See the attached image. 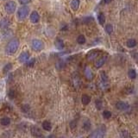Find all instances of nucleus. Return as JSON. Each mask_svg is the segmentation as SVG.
<instances>
[{
  "instance_id": "39448f33",
  "label": "nucleus",
  "mask_w": 138,
  "mask_h": 138,
  "mask_svg": "<svg viewBox=\"0 0 138 138\" xmlns=\"http://www.w3.org/2000/svg\"><path fill=\"white\" fill-rule=\"evenodd\" d=\"M30 46H31V48L34 51L40 52L44 48V42L41 39L34 38V39H32Z\"/></svg>"
},
{
  "instance_id": "393cba45",
  "label": "nucleus",
  "mask_w": 138,
  "mask_h": 138,
  "mask_svg": "<svg viewBox=\"0 0 138 138\" xmlns=\"http://www.w3.org/2000/svg\"><path fill=\"white\" fill-rule=\"evenodd\" d=\"M11 69H12V64L11 63H7L4 67V68H3V72H4V73H9Z\"/></svg>"
},
{
  "instance_id": "bb28decb",
  "label": "nucleus",
  "mask_w": 138,
  "mask_h": 138,
  "mask_svg": "<svg viewBox=\"0 0 138 138\" xmlns=\"http://www.w3.org/2000/svg\"><path fill=\"white\" fill-rule=\"evenodd\" d=\"M35 62H36V59L32 58V59H30L26 62V65H27V67H33L35 65Z\"/></svg>"
},
{
  "instance_id": "4be33fe9",
  "label": "nucleus",
  "mask_w": 138,
  "mask_h": 138,
  "mask_svg": "<svg viewBox=\"0 0 138 138\" xmlns=\"http://www.w3.org/2000/svg\"><path fill=\"white\" fill-rule=\"evenodd\" d=\"M85 41H86V40H85V36H83V35H79V36L77 37V42L79 44H80V45L85 44Z\"/></svg>"
},
{
  "instance_id": "9b49d317",
  "label": "nucleus",
  "mask_w": 138,
  "mask_h": 138,
  "mask_svg": "<svg viewBox=\"0 0 138 138\" xmlns=\"http://www.w3.org/2000/svg\"><path fill=\"white\" fill-rule=\"evenodd\" d=\"M99 54H100V52L99 50H92V51H90L87 54L86 58L89 61H93L99 57Z\"/></svg>"
},
{
  "instance_id": "b1692460",
  "label": "nucleus",
  "mask_w": 138,
  "mask_h": 138,
  "mask_svg": "<svg viewBox=\"0 0 138 138\" xmlns=\"http://www.w3.org/2000/svg\"><path fill=\"white\" fill-rule=\"evenodd\" d=\"M105 32H106L107 34L110 35V34L113 32V26L111 25V24H110V23L106 24V25H105Z\"/></svg>"
},
{
  "instance_id": "ddd939ff",
  "label": "nucleus",
  "mask_w": 138,
  "mask_h": 138,
  "mask_svg": "<svg viewBox=\"0 0 138 138\" xmlns=\"http://www.w3.org/2000/svg\"><path fill=\"white\" fill-rule=\"evenodd\" d=\"M10 123H11V120L9 116H4L2 118H0V125L2 126H9Z\"/></svg>"
},
{
  "instance_id": "412c9836",
  "label": "nucleus",
  "mask_w": 138,
  "mask_h": 138,
  "mask_svg": "<svg viewBox=\"0 0 138 138\" xmlns=\"http://www.w3.org/2000/svg\"><path fill=\"white\" fill-rule=\"evenodd\" d=\"M128 76H129V78H130V79H135L136 77H137V73H136V71L135 70L134 68H131V69H130V70H129Z\"/></svg>"
},
{
  "instance_id": "f03ea898",
  "label": "nucleus",
  "mask_w": 138,
  "mask_h": 138,
  "mask_svg": "<svg viewBox=\"0 0 138 138\" xmlns=\"http://www.w3.org/2000/svg\"><path fill=\"white\" fill-rule=\"evenodd\" d=\"M29 15H30V8L27 5H22L20 8H18L16 11V18L20 22L24 21Z\"/></svg>"
},
{
  "instance_id": "473e14b6",
  "label": "nucleus",
  "mask_w": 138,
  "mask_h": 138,
  "mask_svg": "<svg viewBox=\"0 0 138 138\" xmlns=\"http://www.w3.org/2000/svg\"><path fill=\"white\" fill-rule=\"evenodd\" d=\"M132 58L134 59V61H136V63L138 64V53L137 52H135L132 54Z\"/></svg>"
},
{
  "instance_id": "9d476101",
  "label": "nucleus",
  "mask_w": 138,
  "mask_h": 138,
  "mask_svg": "<svg viewBox=\"0 0 138 138\" xmlns=\"http://www.w3.org/2000/svg\"><path fill=\"white\" fill-rule=\"evenodd\" d=\"M107 58H108L107 55H103L100 58H99V59L96 61V62H95V67H96V68H101L103 66L105 65V62H106Z\"/></svg>"
},
{
  "instance_id": "a878e982",
  "label": "nucleus",
  "mask_w": 138,
  "mask_h": 138,
  "mask_svg": "<svg viewBox=\"0 0 138 138\" xmlns=\"http://www.w3.org/2000/svg\"><path fill=\"white\" fill-rule=\"evenodd\" d=\"M95 105H96V108L98 109V110H101V109H102L103 103L100 99H97V100L95 101Z\"/></svg>"
},
{
  "instance_id": "5701e85b",
  "label": "nucleus",
  "mask_w": 138,
  "mask_h": 138,
  "mask_svg": "<svg viewBox=\"0 0 138 138\" xmlns=\"http://www.w3.org/2000/svg\"><path fill=\"white\" fill-rule=\"evenodd\" d=\"M103 117L105 119H109V118H110L111 117V116H112V114H111V112H110V110H104L103 111Z\"/></svg>"
},
{
  "instance_id": "f8f14e48",
  "label": "nucleus",
  "mask_w": 138,
  "mask_h": 138,
  "mask_svg": "<svg viewBox=\"0 0 138 138\" xmlns=\"http://www.w3.org/2000/svg\"><path fill=\"white\" fill-rule=\"evenodd\" d=\"M84 74H85V79H87L88 81H91L93 79V73L92 71L91 70V68L88 67H86L84 70Z\"/></svg>"
},
{
  "instance_id": "6e6552de",
  "label": "nucleus",
  "mask_w": 138,
  "mask_h": 138,
  "mask_svg": "<svg viewBox=\"0 0 138 138\" xmlns=\"http://www.w3.org/2000/svg\"><path fill=\"white\" fill-rule=\"evenodd\" d=\"M30 20L33 24H37L41 20V16H40V14L38 13V11L33 10L30 15Z\"/></svg>"
},
{
  "instance_id": "0eeeda50",
  "label": "nucleus",
  "mask_w": 138,
  "mask_h": 138,
  "mask_svg": "<svg viewBox=\"0 0 138 138\" xmlns=\"http://www.w3.org/2000/svg\"><path fill=\"white\" fill-rule=\"evenodd\" d=\"M11 22L10 19L8 17H2L0 18V30H8L10 28Z\"/></svg>"
},
{
  "instance_id": "1a4fd4ad",
  "label": "nucleus",
  "mask_w": 138,
  "mask_h": 138,
  "mask_svg": "<svg viewBox=\"0 0 138 138\" xmlns=\"http://www.w3.org/2000/svg\"><path fill=\"white\" fill-rule=\"evenodd\" d=\"M116 108L119 110L125 111V110H128L130 109V105L128 103L123 102V101H118V102L116 103Z\"/></svg>"
},
{
  "instance_id": "f704fd0d",
  "label": "nucleus",
  "mask_w": 138,
  "mask_h": 138,
  "mask_svg": "<svg viewBox=\"0 0 138 138\" xmlns=\"http://www.w3.org/2000/svg\"><path fill=\"white\" fill-rule=\"evenodd\" d=\"M93 21V18L92 17H85V19H84V23H91Z\"/></svg>"
},
{
  "instance_id": "6ab92c4d",
  "label": "nucleus",
  "mask_w": 138,
  "mask_h": 138,
  "mask_svg": "<svg viewBox=\"0 0 138 138\" xmlns=\"http://www.w3.org/2000/svg\"><path fill=\"white\" fill-rule=\"evenodd\" d=\"M71 8L73 10L76 11L79 8V0H72L71 1Z\"/></svg>"
},
{
  "instance_id": "72a5a7b5",
  "label": "nucleus",
  "mask_w": 138,
  "mask_h": 138,
  "mask_svg": "<svg viewBox=\"0 0 138 138\" xmlns=\"http://www.w3.org/2000/svg\"><path fill=\"white\" fill-rule=\"evenodd\" d=\"M64 66H65V64H63V61H59V62H57V64H56V67H57L58 69H60V70H61Z\"/></svg>"
},
{
  "instance_id": "c85d7f7f",
  "label": "nucleus",
  "mask_w": 138,
  "mask_h": 138,
  "mask_svg": "<svg viewBox=\"0 0 138 138\" xmlns=\"http://www.w3.org/2000/svg\"><path fill=\"white\" fill-rule=\"evenodd\" d=\"M121 136L123 138H126V137H130V134L127 131V130H122L121 131Z\"/></svg>"
},
{
  "instance_id": "4468645a",
  "label": "nucleus",
  "mask_w": 138,
  "mask_h": 138,
  "mask_svg": "<svg viewBox=\"0 0 138 138\" xmlns=\"http://www.w3.org/2000/svg\"><path fill=\"white\" fill-rule=\"evenodd\" d=\"M55 47L57 48L58 50H62L64 48V41H62V39L61 38H57L56 41H55Z\"/></svg>"
},
{
  "instance_id": "7ed1b4c3",
  "label": "nucleus",
  "mask_w": 138,
  "mask_h": 138,
  "mask_svg": "<svg viewBox=\"0 0 138 138\" xmlns=\"http://www.w3.org/2000/svg\"><path fill=\"white\" fill-rule=\"evenodd\" d=\"M106 134V128L105 125H100L99 128H97L94 131L89 135L88 137H93V138H99V137H104Z\"/></svg>"
},
{
  "instance_id": "2f4dec72",
  "label": "nucleus",
  "mask_w": 138,
  "mask_h": 138,
  "mask_svg": "<svg viewBox=\"0 0 138 138\" xmlns=\"http://www.w3.org/2000/svg\"><path fill=\"white\" fill-rule=\"evenodd\" d=\"M101 78H102V81L104 83L108 82V78H107V75L105 74V72H102V73H101Z\"/></svg>"
},
{
  "instance_id": "a211bd4d",
  "label": "nucleus",
  "mask_w": 138,
  "mask_h": 138,
  "mask_svg": "<svg viewBox=\"0 0 138 138\" xmlns=\"http://www.w3.org/2000/svg\"><path fill=\"white\" fill-rule=\"evenodd\" d=\"M136 44H137V41H136V39H133V38L129 39L128 41H126L127 47H130V48H133V47H135L136 46Z\"/></svg>"
},
{
  "instance_id": "e433bc0d",
  "label": "nucleus",
  "mask_w": 138,
  "mask_h": 138,
  "mask_svg": "<svg viewBox=\"0 0 138 138\" xmlns=\"http://www.w3.org/2000/svg\"><path fill=\"white\" fill-rule=\"evenodd\" d=\"M104 1V3H105V4H110V3H111L113 1V0H103Z\"/></svg>"
},
{
  "instance_id": "2eb2a0df",
  "label": "nucleus",
  "mask_w": 138,
  "mask_h": 138,
  "mask_svg": "<svg viewBox=\"0 0 138 138\" xmlns=\"http://www.w3.org/2000/svg\"><path fill=\"white\" fill-rule=\"evenodd\" d=\"M41 126H42V129L46 131H51L52 130V124L49 121H43L42 123H41Z\"/></svg>"
},
{
  "instance_id": "c9c22d12",
  "label": "nucleus",
  "mask_w": 138,
  "mask_h": 138,
  "mask_svg": "<svg viewBox=\"0 0 138 138\" xmlns=\"http://www.w3.org/2000/svg\"><path fill=\"white\" fill-rule=\"evenodd\" d=\"M22 109H23V112H28V110H30V106L28 105H24Z\"/></svg>"
},
{
  "instance_id": "f257e3e1",
  "label": "nucleus",
  "mask_w": 138,
  "mask_h": 138,
  "mask_svg": "<svg viewBox=\"0 0 138 138\" xmlns=\"http://www.w3.org/2000/svg\"><path fill=\"white\" fill-rule=\"evenodd\" d=\"M20 47V41L18 38L12 37L10 39L5 46V53L8 55H14L17 52Z\"/></svg>"
},
{
  "instance_id": "423d86ee",
  "label": "nucleus",
  "mask_w": 138,
  "mask_h": 138,
  "mask_svg": "<svg viewBox=\"0 0 138 138\" xmlns=\"http://www.w3.org/2000/svg\"><path fill=\"white\" fill-rule=\"evenodd\" d=\"M30 59V52H28V51L22 52V53L18 55V57H17L18 62H19V63H22V64L26 63Z\"/></svg>"
},
{
  "instance_id": "c756f323",
  "label": "nucleus",
  "mask_w": 138,
  "mask_h": 138,
  "mask_svg": "<svg viewBox=\"0 0 138 138\" xmlns=\"http://www.w3.org/2000/svg\"><path fill=\"white\" fill-rule=\"evenodd\" d=\"M17 1L21 5H27L31 3L32 0H17Z\"/></svg>"
},
{
  "instance_id": "dca6fc26",
  "label": "nucleus",
  "mask_w": 138,
  "mask_h": 138,
  "mask_svg": "<svg viewBox=\"0 0 138 138\" xmlns=\"http://www.w3.org/2000/svg\"><path fill=\"white\" fill-rule=\"evenodd\" d=\"M31 132H32V134H33L34 136H37V137H41V136H42V134H41L40 129L37 128V127H36V126H33L31 128Z\"/></svg>"
},
{
  "instance_id": "aec40b11",
  "label": "nucleus",
  "mask_w": 138,
  "mask_h": 138,
  "mask_svg": "<svg viewBox=\"0 0 138 138\" xmlns=\"http://www.w3.org/2000/svg\"><path fill=\"white\" fill-rule=\"evenodd\" d=\"M98 21H99V24H101V25H104V24H105V16L103 12H99V13L98 14Z\"/></svg>"
},
{
  "instance_id": "20e7f679",
  "label": "nucleus",
  "mask_w": 138,
  "mask_h": 138,
  "mask_svg": "<svg viewBox=\"0 0 138 138\" xmlns=\"http://www.w3.org/2000/svg\"><path fill=\"white\" fill-rule=\"evenodd\" d=\"M4 11L8 15H12L16 12V3L13 0H9L4 4Z\"/></svg>"
},
{
  "instance_id": "7c9ffc66",
  "label": "nucleus",
  "mask_w": 138,
  "mask_h": 138,
  "mask_svg": "<svg viewBox=\"0 0 138 138\" xmlns=\"http://www.w3.org/2000/svg\"><path fill=\"white\" fill-rule=\"evenodd\" d=\"M84 130H89L90 128H91V123L89 122V121H86V122L84 123V126H83Z\"/></svg>"
},
{
  "instance_id": "f3484780",
  "label": "nucleus",
  "mask_w": 138,
  "mask_h": 138,
  "mask_svg": "<svg viewBox=\"0 0 138 138\" xmlns=\"http://www.w3.org/2000/svg\"><path fill=\"white\" fill-rule=\"evenodd\" d=\"M81 102H82V104L84 105H89L90 102H91V98H90V96L87 94H83L82 98H81Z\"/></svg>"
},
{
  "instance_id": "cd10ccee",
  "label": "nucleus",
  "mask_w": 138,
  "mask_h": 138,
  "mask_svg": "<svg viewBox=\"0 0 138 138\" xmlns=\"http://www.w3.org/2000/svg\"><path fill=\"white\" fill-rule=\"evenodd\" d=\"M16 91L15 90H10L8 92V96L10 97V99H15L16 98Z\"/></svg>"
}]
</instances>
